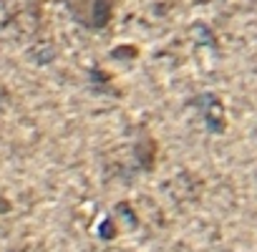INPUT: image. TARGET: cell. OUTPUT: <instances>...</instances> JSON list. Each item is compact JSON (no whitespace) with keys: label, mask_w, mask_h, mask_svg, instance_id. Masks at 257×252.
Here are the masks:
<instances>
[{"label":"cell","mask_w":257,"mask_h":252,"mask_svg":"<svg viewBox=\"0 0 257 252\" xmlns=\"http://www.w3.org/2000/svg\"><path fill=\"white\" fill-rule=\"evenodd\" d=\"M73 23L86 31H103L116 13V0H63Z\"/></svg>","instance_id":"obj_1"},{"label":"cell","mask_w":257,"mask_h":252,"mask_svg":"<svg viewBox=\"0 0 257 252\" xmlns=\"http://www.w3.org/2000/svg\"><path fill=\"white\" fill-rule=\"evenodd\" d=\"M31 6H33V0H31Z\"/></svg>","instance_id":"obj_5"},{"label":"cell","mask_w":257,"mask_h":252,"mask_svg":"<svg viewBox=\"0 0 257 252\" xmlns=\"http://www.w3.org/2000/svg\"><path fill=\"white\" fill-rule=\"evenodd\" d=\"M116 234H118V227L113 224V219H111V217H108V219H103V222L98 224V237H101V239H113Z\"/></svg>","instance_id":"obj_4"},{"label":"cell","mask_w":257,"mask_h":252,"mask_svg":"<svg viewBox=\"0 0 257 252\" xmlns=\"http://www.w3.org/2000/svg\"><path fill=\"white\" fill-rule=\"evenodd\" d=\"M157 152H159V147H157L154 137L142 134V137H139V144H137V162H139V169L152 172L154 164H157Z\"/></svg>","instance_id":"obj_3"},{"label":"cell","mask_w":257,"mask_h":252,"mask_svg":"<svg viewBox=\"0 0 257 252\" xmlns=\"http://www.w3.org/2000/svg\"><path fill=\"white\" fill-rule=\"evenodd\" d=\"M194 106L199 108V113H202V121H204V126L212 132V134H224V129H227V116H224V106H222V101L214 96V93H202L199 98H194Z\"/></svg>","instance_id":"obj_2"}]
</instances>
